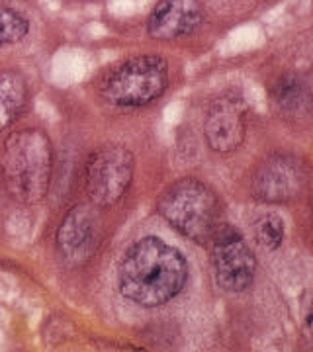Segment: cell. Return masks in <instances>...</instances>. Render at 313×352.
I'll use <instances>...</instances> for the list:
<instances>
[{
    "label": "cell",
    "mask_w": 313,
    "mask_h": 352,
    "mask_svg": "<svg viewBox=\"0 0 313 352\" xmlns=\"http://www.w3.org/2000/svg\"><path fill=\"white\" fill-rule=\"evenodd\" d=\"M0 164L4 184L16 200L28 206L45 200L53 176V145L45 131L25 127L10 133Z\"/></svg>",
    "instance_id": "obj_2"
},
{
    "label": "cell",
    "mask_w": 313,
    "mask_h": 352,
    "mask_svg": "<svg viewBox=\"0 0 313 352\" xmlns=\"http://www.w3.org/2000/svg\"><path fill=\"white\" fill-rule=\"evenodd\" d=\"M212 270L217 286L231 294L249 289L257 274V258L237 229L219 226L212 239Z\"/></svg>",
    "instance_id": "obj_6"
},
{
    "label": "cell",
    "mask_w": 313,
    "mask_h": 352,
    "mask_svg": "<svg viewBox=\"0 0 313 352\" xmlns=\"http://www.w3.org/2000/svg\"><path fill=\"white\" fill-rule=\"evenodd\" d=\"M303 178L305 173L298 159L272 155L255 170L252 194L263 201H286L300 192Z\"/></svg>",
    "instance_id": "obj_8"
},
{
    "label": "cell",
    "mask_w": 313,
    "mask_h": 352,
    "mask_svg": "<svg viewBox=\"0 0 313 352\" xmlns=\"http://www.w3.org/2000/svg\"><path fill=\"white\" fill-rule=\"evenodd\" d=\"M100 243L98 217L87 206H75L57 229V249L71 263L88 261Z\"/></svg>",
    "instance_id": "obj_10"
},
{
    "label": "cell",
    "mask_w": 313,
    "mask_h": 352,
    "mask_svg": "<svg viewBox=\"0 0 313 352\" xmlns=\"http://www.w3.org/2000/svg\"><path fill=\"white\" fill-rule=\"evenodd\" d=\"M305 90L300 76L296 75H284L278 78V82L272 88V98L282 108V110H298L303 102Z\"/></svg>",
    "instance_id": "obj_14"
},
{
    "label": "cell",
    "mask_w": 313,
    "mask_h": 352,
    "mask_svg": "<svg viewBox=\"0 0 313 352\" xmlns=\"http://www.w3.org/2000/svg\"><path fill=\"white\" fill-rule=\"evenodd\" d=\"M206 22L200 0H161L147 20V32L153 39L175 41L194 36Z\"/></svg>",
    "instance_id": "obj_9"
},
{
    "label": "cell",
    "mask_w": 313,
    "mask_h": 352,
    "mask_svg": "<svg viewBox=\"0 0 313 352\" xmlns=\"http://www.w3.org/2000/svg\"><path fill=\"white\" fill-rule=\"evenodd\" d=\"M30 32V22L24 14L14 8H0V50L25 39Z\"/></svg>",
    "instance_id": "obj_12"
},
{
    "label": "cell",
    "mask_w": 313,
    "mask_h": 352,
    "mask_svg": "<svg viewBox=\"0 0 313 352\" xmlns=\"http://www.w3.org/2000/svg\"><path fill=\"white\" fill-rule=\"evenodd\" d=\"M286 235V227L284 219L278 214H264L257 219L255 223V237L268 251H276L278 247H282Z\"/></svg>",
    "instance_id": "obj_13"
},
{
    "label": "cell",
    "mask_w": 313,
    "mask_h": 352,
    "mask_svg": "<svg viewBox=\"0 0 313 352\" xmlns=\"http://www.w3.org/2000/svg\"><path fill=\"white\" fill-rule=\"evenodd\" d=\"M136 159L122 145H104L94 151L85 168V188L90 201L110 208L122 200L133 182Z\"/></svg>",
    "instance_id": "obj_5"
},
{
    "label": "cell",
    "mask_w": 313,
    "mask_h": 352,
    "mask_svg": "<svg viewBox=\"0 0 313 352\" xmlns=\"http://www.w3.org/2000/svg\"><path fill=\"white\" fill-rule=\"evenodd\" d=\"M188 282V261L176 247L155 235L136 241L118 268V288L141 307L173 302Z\"/></svg>",
    "instance_id": "obj_1"
},
{
    "label": "cell",
    "mask_w": 313,
    "mask_h": 352,
    "mask_svg": "<svg viewBox=\"0 0 313 352\" xmlns=\"http://www.w3.org/2000/svg\"><path fill=\"white\" fill-rule=\"evenodd\" d=\"M208 147L215 153L237 151L247 138V106L237 96H222L213 102L204 120Z\"/></svg>",
    "instance_id": "obj_7"
},
{
    "label": "cell",
    "mask_w": 313,
    "mask_h": 352,
    "mask_svg": "<svg viewBox=\"0 0 313 352\" xmlns=\"http://www.w3.org/2000/svg\"><path fill=\"white\" fill-rule=\"evenodd\" d=\"M157 210L169 226L196 243H208L222 226L224 206L217 194L198 178H180L166 186Z\"/></svg>",
    "instance_id": "obj_3"
},
{
    "label": "cell",
    "mask_w": 313,
    "mask_h": 352,
    "mask_svg": "<svg viewBox=\"0 0 313 352\" xmlns=\"http://www.w3.org/2000/svg\"><path fill=\"white\" fill-rule=\"evenodd\" d=\"M28 104V85L16 71H0V138L18 122Z\"/></svg>",
    "instance_id": "obj_11"
},
{
    "label": "cell",
    "mask_w": 313,
    "mask_h": 352,
    "mask_svg": "<svg viewBox=\"0 0 313 352\" xmlns=\"http://www.w3.org/2000/svg\"><path fill=\"white\" fill-rule=\"evenodd\" d=\"M169 63L161 55H136L116 65L100 80V96L122 110L145 108L169 87Z\"/></svg>",
    "instance_id": "obj_4"
}]
</instances>
